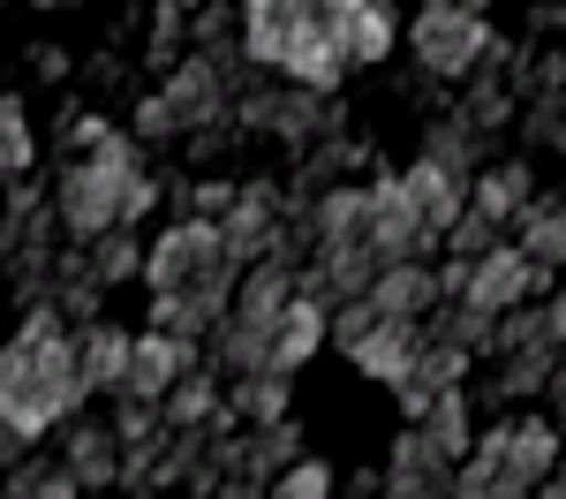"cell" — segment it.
<instances>
[{
  "label": "cell",
  "mask_w": 566,
  "mask_h": 499,
  "mask_svg": "<svg viewBox=\"0 0 566 499\" xmlns=\"http://www.w3.org/2000/svg\"><path fill=\"white\" fill-rule=\"evenodd\" d=\"M84 402L91 394L76 378V333L61 325L53 303H31L23 325H15V341L0 349V424H15L23 439H45Z\"/></svg>",
  "instance_id": "cell-1"
},
{
  "label": "cell",
  "mask_w": 566,
  "mask_h": 499,
  "mask_svg": "<svg viewBox=\"0 0 566 499\" xmlns=\"http://www.w3.org/2000/svg\"><path fill=\"white\" fill-rule=\"evenodd\" d=\"M491 15H483L476 0H423L416 8V23H408V45H416V69L438 76V84H461V76H476L483 53H491Z\"/></svg>",
  "instance_id": "cell-2"
},
{
  "label": "cell",
  "mask_w": 566,
  "mask_h": 499,
  "mask_svg": "<svg viewBox=\"0 0 566 499\" xmlns=\"http://www.w3.org/2000/svg\"><path fill=\"white\" fill-rule=\"evenodd\" d=\"M144 280H151V295H175V288H234L242 272L227 266L212 220L175 212V227H167L159 242H144Z\"/></svg>",
  "instance_id": "cell-3"
},
{
  "label": "cell",
  "mask_w": 566,
  "mask_h": 499,
  "mask_svg": "<svg viewBox=\"0 0 566 499\" xmlns=\"http://www.w3.org/2000/svg\"><path fill=\"white\" fill-rule=\"evenodd\" d=\"M45 205H53L61 235L91 242V235H106V227H114V205H122V175H114V167H98V159H69L61 175L45 181Z\"/></svg>",
  "instance_id": "cell-4"
},
{
  "label": "cell",
  "mask_w": 566,
  "mask_h": 499,
  "mask_svg": "<svg viewBox=\"0 0 566 499\" xmlns=\"http://www.w3.org/2000/svg\"><path fill=\"white\" fill-rule=\"evenodd\" d=\"M363 242L378 266H431L438 258V235L400 197V175H370V220H363Z\"/></svg>",
  "instance_id": "cell-5"
},
{
  "label": "cell",
  "mask_w": 566,
  "mask_h": 499,
  "mask_svg": "<svg viewBox=\"0 0 566 499\" xmlns=\"http://www.w3.org/2000/svg\"><path fill=\"white\" fill-rule=\"evenodd\" d=\"M499 432H506V447H499V477H491V492H499V499L536 492V485H544V477L559 469L566 432L552 424V416H506Z\"/></svg>",
  "instance_id": "cell-6"
},
{
  "label": "cell",
  "mask_w": 566,
  "mask_h": 499,
  "mask_svg": "<svg viewBox=\"0 0 566 499\" xmlns=\"http://www.w3.org/2000/svg\"><path fill=\"white\" fill-rule=\"evenodd\" d=\"M280 220H287V197H280V181H242L234 212L219 220V250H227V266L250 272L258 258H272V242H280Z\"/></svg>",
  "instance_id": "cell-7"
},
{
  "label": "cell",
  "mask_w": 566,
  "mask_h": 499,
  "mask_svg": "<svg viewBox=\"0 0 566 499\" xmlns=\"http://www.w3.org/2000/svg\"><path fill=\"white\" fill-rule=\"evenodd\" d=\"M205 363V341H175V333H136L129 371H122V402H167L175 378H189Z\"/></svg>",
  "instance_id": "cell-8"
},
{
  "label": "cell",
  "mask_w": 566,
  "mask_h": 499,
  "mask_svg": "<svg viewBox=\"0 0 566 499\" xmlns=\"http://www.w3.org/2000/svg\"><path fill=\"white\" fill-rule=\"evenodd\" d=\"M159 98L175 106V122H181V129H219V122H227V98H234V84L219 76L205 53H189V61H175V69H167Z\"/></svg>",
  "instance_id": "cell-9"
},
{
  "label": "cell",
  "mask_w": 566,
  "mask_h": 499,
  "mask_svg": "<svg viewBox=\"0 0 566 499\" xmlns=\"http://www.w3.org/2000/svg\"><path fill=\"white\" fill-rule=\"evenodd\" d=\"M423 318H378L363 341L348 349V363L363 371V378H378V386H400L408 371H416V356H423Z\"/></svg>",
  "instance_id": "cell-10"
},
{
  "label": "cell",
  "mask_w": 566,
  "mask_h": 499,
  "mask_svg": "<svg viewBox=\"0 0 566 499\" xmlns=\"http://www.w3.org/2000/svg\"><path fill=\"white\" fill-rule=\"evenodd\" d=\"M386 492L392 499H446L453 492V461L408 424L400 439H392V454H386Z\"/></svg>",
  "instance_id": "cell-11"
},
{
  "label": "cell",
  "mask_w": 566,
  "mask_h": 499,
  "mask_svg": "<svg viewBox=\"0 0 566 499\" xmlns=\"http://www.w3.org/2000/svg\"><path fill=\"white\" fill-rule=\"evenodd\" d=\"M61 461H69V477H76L84 492H106V485H122V439H114V424L69 416V424H61Z\"/></svg>",
  "instance_id": "cell-12"
},
{
  "label": "cell",
  "mask_w": 566,
  "mask_h": 499,
  "mask_svg": "<svg viewBox=\"0 0 566 499\" xmlns=\"http://www.w3.org/2000/svg\"><path fill=\"white\" fill-rule=\"evenodd\" d=\"M325 325H333V311H325V303H310V295H295L287 311L272 318V341H264V371H287V378H295V371H303V363L325 349Z\"/></svg>",
  "instance_id": "cell-13"
},
{
  "label": "cell",
  "mask_w": 566,
  "mask_h": 499,
  "mask_svg": "<svg viewBox=\"0 0 566 499\" xmlns=\"http://www.w3.org/2000/svg\"><path fill=\"white\" fill-rule=\"evenodd\" d=\"M528 258L514 250V242H499V250H483L476 266H469V288H461V303H476V311H514V303H528Z\"/></svg>",
  "instance_id": "cell-14"
},
{
  "label": "cell",
  "mask_w": 566,
  "mask_h": 499,
  "mask_svg": "<svg viewBox=\"0 0 566 499\" xmlns=\"http://www.w3.org/2000/svg\"><path fill=\"white\" fill-rule=\"evenodd\" d=\"M400 197H408V212L431 227L438 242H446V227L469 212V181H461V175H446V167H431V159H416V167L400 175Z\"/></svg>",
  "instance_id": "cell-15"
},
{
  "label": "cell",
  "mask_w": 566,
  "mask_h": 499,
  "mask_svg": "<svg viewBox=\"0 0 566 499\" xmlns=\"http://www.w3.org/2000/svg\"><path fill=\"white\" fill-rule=\"evenodd\" d=\"M129 341L114 318H91L76 325V378H84V394H122V371H129Z\"/></svg>",
  "instance_id": "cell-16"
},
{
  "label": "cell",
  "mask_w": 566,
  "mask_h": 499,
  "mask_svg": "<svg viewBox=\"0 0 566 499\" xmlns=\"http://www.w3.org/2000/svg\"><path fill=\"white\" fill-rule=\"evenodd\" d=\"M370 318H423L431 325L438 311V272L431 266H378V280L363 288Z\"/></svg>",
  "instance_id": "cell-17"
},
{
  "label": "cell",
  "mask_w": 566,
  "mask_h": 499,
  "mask_svg": "<svg viewBox=\"0 0 566 499\" xmlns=\"http://www.w3.org/2000/svg\"><path fill=\"white\" fill-rule=\"evenodd\" d=\"M528 197H536V175H528L522 159H499V167L469 175V212H483L491 227H514L528 212Z\"/></svg>",
  "instance_id": "cell-18"
},
{
  "label": "cell",
  "mask_w": 566,
  "mask_h": 499,
  "mask_svg": "<svg viewBox=\"0 0 566 499\" xmlns=\"http://www.w3.org/2000/svg\"><path fill=\"white\" fill-rule=\"evenodd\" d=\"M234 288H175V295H151V333H175V341H205L219 318H227Z\"/></svg>",
  "instance_id": "cell-19"
},
{
  "label": "cell",
  "mask_w": 566,
  "mask_h": 499,
  "mask_svg": "<svg viewBox=\"0 0 566 499\" xmlns=\"http://www.w3.org/2000/svg\"><path fill=\"white\" fill-rule=\"evenodd\" d=\"M340 61L348 69H378L392 53V0H348V15H340Z\"/></svg>",
  "instance_id": "cell-20"
},
{
  "label": "cell",
  "mask_w": 566,
  "mask_h": 499,
  "mask_svg": "<svg viewBox=\"0 0 566 499\" xmlns=\"http://www.w3.org/2000/svg\"><path fill=\"white\" fill-rule=\"evenodd\" d=\"M416 432L431 439L446 461H461V454L476 447V394L469 386H453V394H431V408L416 416Z\"/></svg>",
  "instance_id": "cell-21"
},
{
  "label": "cell",
  "mask_w": 566,
  "mask_h": 499,
  "mask_svg": "<svg viewBox=\"0 0 566 499\" xmlns=\"http://www.w3.org/2000/svg\"><path fill=\"white\" fill-rule=\"evenodd\" d=\"M506 235H514V250H522L528 266H552V272L566 266V205L559 197H528V212Z\"/></svg>",
  "instance_id": "cell-22"
},
{
  "label": "cell",
  "mask_w": 566,
  "mask_h": 499,
  "mask_svg": "<svg viewBox=\"0 0 566 499\" xmlns=\"http://www.w3.org/2000/svg\"><path fill=\"white\" fill-rule=\"evenodd\" d=\"M287 394H295L287 371H242V378H227V408L242 424H280L287 416Z\"/></svg>",
  "instance_id": "cell-23"
},
{
  "label": "cell",
  "mask_w": 566,
  "mask_h": 499,
  "mask_svg": "<svg viewBox=\"0 0 566 499\" xmlns=\"http://www.w3.org/2000/svg\"><path fill=\"white\" fill-rule=\"evenodd\" d=\"M84 272L98 280V288H122V280H136V272H144V242H136V227H106V235H91Z\"/></svg>",
  "instance_id": "cell-24"
},
{
  "label": "cell",
  "mask_w": 566,
  "mask_h": 499,
  "mask_svg": "<svg viewBox=\"0 0 566 499\" xmlns=\"http://www.w3.org/2000/svg\"><path fill=\"white\" fill-rule=\"evenodd\" d=\"M0 492H15V499H84V485L69 477V461L61 454H23L15 469H8V485Z\"/></svg>",
  "instance_id": "cell-25"
},
{
  "label": "cell",
  "mask_w": 566,
  "mask_h": 499,
  "mask_svg": "<svg viewBox=\"0 0 566 499\" xmlns=\"http://www.w3.org/2000/svg\"><path fill=\"white\" fill-rule=\"evenodd\" d=\"M423 159H431V167H446V175H476L483 167V144H476V129H469V122H461V114H446V122H431V129H423Z\"/></svg>",
  "instance_id": "cell-26"
},
{
  "label": "cell",
  "mask_w": 566,
  "mask_h": 499,
  "mask_svg": "<svg viewBox=\"0 0 566 499\" xmlns=\"http://www.w3.org/2000/svg\"><path fill=\"white\" fill-rule=\"evenodd\" d=\"M491 325H499V318H491V311H476V303H438L423 333H431V341H446V349L491 356Z\"/></svg>",
  "instance_id": "cell-27"
},
{
  "label": "cell",
  "mask_w": 566,
  "mask_h": 499,
  "mask_svg": "<svg viewBox=\"0 0 566 499\" xmlns=\"http://www.w3.org/2000/svg\"><path fill=\"white\" fill-rule=\"evenodd\" d=\"M39 159V136H31V114H23V98L15 91H0V175L15 181L23 167Z\"/></svg>",
  "instance_id": "cell-28"
},
{
  "label": "cell",
  "mask_w": 566,
  "mask_h": 499,
  "mask_svg": "<svg viewBox=\"0 0 566 499\" xmlns=\"http://www.w3.org/2000/svg\"><path fill=\"white\" fill-rule=\"evenodd\" d=\"M514 106H522L514 91L499 84V76H483V84L469 91V106H461V122H469V129H476V144H483V136H499L506 122H514Z\"/></svg>",
  "instance_id": "cell-29"
},
{
  "label": "cell",
  "mask_w": 566,
  "mask_h": 499,
  "mask_svg": "<svg viewBox=\"0 0 566 499\" xmlns=\"http://www.w3.org/2000/svg\"><path fill=\"white\" fill-rule=\"evenodd\" d=\"M264 499H333V469H325L317 454H303V461H287V469L264 485Z\"/></svg>",
  "instance_id": "cell-30"
},
{
  "label": "cell",
  "mask_w": 566,
  "mask_h": 499,
  "mask_svg": "<svg viewBox=\"0 0 566 499\" xmlns=\"http://www.w3.org/2000/svg\"><path fill=\"white\" fill-rule=\"evenodd\" d=\"M499 242H506V227H491L483 212H461V220L446 227V242H438V250H446V258H469V266H476L483 250H499Z\"/></svg>",
  "instance_id": "cell-31"
},
{
  "label": "cell",
  "mask_w": 566,
  "mask_h": 499,
  "mask_svg": "<svg viewBox=\"0 0 566 499\" xmlns=\"http://www.w3.org/2000/svg\"><path fill=\"white\" fill-rule=\"evenodd\" d=\"M159 197H167V189L144 175V167H136V175H122V205H114V227H136L144 212H151V205H159Z\"/></svg>",
  "instance_id": "cell-32"
},
{
  "label": "cell",
  "mask_w": 566,
  "mask_h": 499,
  "mask_svg": "<svg viewBox=\"0 0 566 499\" xmlns=\"http://www.w3.org/2000/svg\"><path fill=\"white\" fill-rule=\"evenodd\" d=\"M136 144H167V136H181V122H175V106H167V98H159V91H151V98H144V106H136Z\"/></svg>",
  "instance_id": "cell-33"
},
{
  "label": "cell",
  "mask_w": 566,
  "mask_h": 499,
  "mask_svg": "<svg viewBox=\"0 0 566 499\" xmlns=\"http://www.w3.org/2000/svg\"><path fill=\"white\" fill-rule=\"evenodd\" d=\"M31 69H39L45 84H69V69H76V61H69L61 45H31Z\"/></svg>",
  "instance_id": "cell-34"
},
{
  "label": "cell",
  "mask_w": 566,
  "mask_h": 499,
  "mask_svg": "<svg viewBox=\"0 0 566 499\" xmlns=\"http://www.w3.org/2000/svg\"><path fill=\"white\" fill-rule=\"evenodd\" d=\"M544 325H552V349L566 356V280H552V295H544Z\"/></svg>",
  "instance_id": "cell-35"
},
{
  "label": "cell",
  "mask_w": 566,
  "mask_h": 499,
  "mask_svg": "<svg viewBox=\"0 0 566 499\" xmlns=\"http://www.w3.org/2000/svg\"><path fill=\"white\" fill-rule=\"evenodd\" d=\"M559 23H566V0H536V8H528V31H536V39L559 31Z\"/></svg>",
  "instance_id": "cell-36"
},
{
  "label": "cell",
  "mask_w": 566,
  "mask_h": 499,
  "mask_svg": "<svg viewBox=\"0 0 566 499\" xmlns=\"http://www.w3.org/2000/svg\"><path fill=\"white\" fill-rule=\"evenodd\" d=\"M544 402H552V424H559V432H566V363H559V371H552V386H544Z\"/></svg>",
  "instance_id": "cell-37"
},
{
  "label": "cell",
  "mask_w": 566,
  "mask_h": 499,
  "mask_svg": "<svg viewBox=\"0 0 566 499\" xmlns=\"http://www.w3.org/2000/svg\"><path fill=\"white\" fill-rule=\"evenodd\" d=\"M31 8H69V0H31Z\"/></svg>",
  "instance_id": "cell-38"
},
{
  "label": "cell",
  "mask_w": 566,
  "mask_h": 499,
  "mask_svg": "<svg viewBox=\"0 0 566 499\" xmlns=\"http://www.w3.org/2000/svg\"><path fill=\"white\" fill-rule=\"evenodd\" d=\"M370 499H392V492H386V485H378V492H370Z\"/></svg>",
  "instance_id": "cell-39"
},
{
  "label": "cell",
  "mask_w": 566,
  "mask_h": 499,
  "mask_svg": "<svg viewBox=\"0 0 566 499\" xmlns=\"http://www.w3.org/2000/svg\"><path fill=\"white\" fill-rule=\"evenodd\" d=\"M522 499H536V492H522Z\"/></svg>",
  "instance_id": "cell-40"
}]
</instances>
